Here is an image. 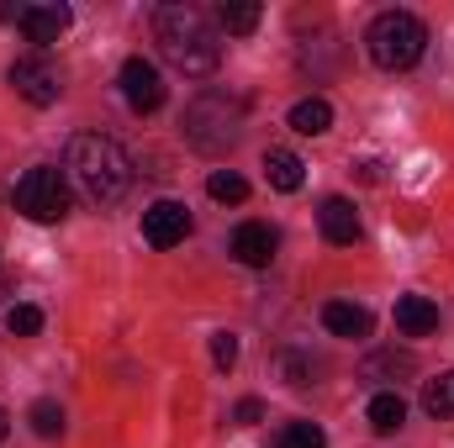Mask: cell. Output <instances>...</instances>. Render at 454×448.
<instances>
[{"instance_id":"1","label":"cell","mask_w":454,"mask_h":448,"mask_svg":"<svg viewBox=\"0 0 454 448\" xmlns=\"http://www.w3.org/2000/svg\"><path fill=\"white\" fill-rule=\"evenodd\" d=\"M153 42H159L164 64L180 69L185 80H207V74H217V64H223L217 27L207 21L201 5H185V0H169V5L153 11Z\"/></svg>"},{"instance_id":"2","label":"cell","mask_w":454,"mask_h":448,"mask_svg":"<svg viewBox=\"0 0 454 448\" xmlns=\"http://www.w3.org/2000/svg\"><path fill=\"white\" fill-rule=\"evenodd\" d=\"M64 180L90 206H116L132 190V158L106 132H74L69 148H64Z\"/></svg>"},{"instance_id":"3","label":"cell","mask_w":454,"mask_h":448,"mask_svg":"<svg viewBox=\"0 0 454 448\" xmlns=\"http://www.w3.org/2000/svg\"><path fill=\"white\" fill-rule=\"evenodd\" d=\"M243 96H227V90H201L191 106H185V137L191 148L201 153H227L238 137H243Z\"/></svg>"},{"instance_id":"4","label":"cell","mask_w":454,"mask_h":448,"mask_svg":"<svg viewBox=\"0 0 454 448\" xmlns=\"http://www.w3.org/2000/svg\"><path fill=\"white\" fill-rule=\"evenodd\" d=\"M364 48H370V58L380 64V69H412L423 53H428V27H423V16H412V11H380L375 21H370V32H364Z\"/></svg>"},{"instance_id":"5","label":"cell","mask_w":454,"mask_h":448,"mask_svg":"<svg viewBox=\"0 0 454 448\" xmlns=\"http://www.w3.org/2000/svg\"><path fill=\"white\" fill-rule=\"evenodd\" d=\"M11 201H16V212H21L27 222H64V217H69V180H64L53 164H37V169H27V174L16 180Z\"/></svg>"},{"instance_id":"6","label":"cell","mask_w":454,"mask_h":448,"mask_svg":"<svg viewBox=\"0 0 454 448\" xmlns=\"http://www.w3.org/2000/svg\"><path fill=\"white\" fill-rule=\"evenodd\" d=\"M5 80H11V90L27 101V106H53L59 101V69L48 64V58H16L11 69H5Z\"/></svg>"},{"instance_id":"7","label":"cell","mask_w":454,"mask_h":448,"mask_svg":"<svg viewBox=\"0 0 454 448\" xmlns=\"http://www.w3.org/2000/svg\"><path fill=\"white\" fill-rule=\"evenodd\" d=\"M164 80H159V69L148 64V58H127L121 64V101L132 106L137 116H153L159 106H164Z\"/></svg>"},{"instance_id":"8","label":"cell","mask_w":454,"mask_h":448,"mask_svg":"<svg viewBox=\"0 0 454 448\" xmlns=\"http://www.w3.org/2000/svg\"><path fill=\"white\" fill-rule=\"evenodd\" d=\"M275 248H280V232L270 222H243L232 232V243H227V253H232L243 269H270V264H275Z\"/></svg>"},{"instance_id":"9","label":"cell","mask_w":454,"mask_h":448,"mask_svg":"<svg viewBox=\"0 0 454 448\" xmlns=\"http://www.w3.org/2000/svg\"><path fill=\"white\" fill-rule=\"evenodd\" d=\"M143 237H148L153 248H180V243L191 237V212H185L180 201H153V206L143 212Z\"/></svg>"},{"instance_id":"10","label":"cell","mask_w":454,"mask_h":448,"mask_svg":"<svg viewBox=\"0 0 454 448\" xmlns=\"http://www.w3.org/2000/svg\"><path fill=\"white\" fill-rule=\"evenodd\" d=\"M21 37L27 42H37V48H53L64 32H69V21H74V11L69 5H21Z\"/></svg>"},{"instance_id":"11","label":"cell","mask_w":454,"mask_h":448,"mask_svg":"<svg viewBox=\"0 0 454 448\" xmlns=\"http://www.w3.org/2000/svg\"><path fill=\"white\" fill-rule=\"evenodd\" d=\"M270 369H275V380H280V385H291V390H307V385H317V375H323V359H317L312 348H275Z\"/></svg>"},{"instance_id":"12","label":"cell","mask_w":454,"mask_h":448,"mask_svg":"<svg viewBox=\"0 0 454 448\" xmlns=\"http://www.w3.org/2000/svg\"><path fill=\"white\" fill-rule=\"evenodd\" d=\"M317 227H323V237H328L333 248L359 243V212H354V201H343V196H328V201H323Z\"/></svg>"},{"instance_id":"13","label":"cell","mask_w":454,"mask_h":448,"mask_svg":"<svg viewBox=\"0 0 454 448\" xmlns=\"http://www.w3.org/2000/svg\"><path fill=\"white\" fill-rule=\"evenodd\" d=\"M323 328L333 337H370L375 317H370L359 301H328V306H323Z\"/></svg>"},{"instance_id":"14","label":"cell","mask_w":454,"mask_h":448,"mask_svg":"<svg viewBox=\"0 0 454 448\" xmlns=\"http://www.w3.org/2000/svg\"><path fill=\"white\" fill-rule=\"evenodd\" d=\"M264 174H270V185H275L280 196H296V190L307 185V164H301L291 148H270V153H264Z\"/></svg>"},{"instance_id":"15","label":"cell","mask_w":454,"mask_h":448,"mask_svg":"<svg viewBox=\"0 0 454 448\" xmlns=\"http://www.w3.org/2000/svg\"><path fill=\"white\" fill-rule=\"evenodd\" d=\"M396 328L407 337H428L439 328V306H434L428 296H402V301H396Z\"/></svg>"},{"instance_id":"16","label":"cell","mask_w":454,"mask_h":448,"mask_svg":"<svg viewBox=\"0 0 454 448\" xmlns=\"http://www.w3.org/2000/svg\"><path fill=\"white\" fill-rule=\"evenodd\" d=\"M328 127H333V106H328L323 96H307V101L291 106V132H301V137H323Z\"/></svg>"},{"instance_id":"17","label":"cell","mask_w":454,"mask_h":448,"mask_svg":"<svg viewBox=\"0 0 454 448\" xmlns=\"http://www.w3.org/2000/svg\"><path fill=\"white\" fill-rule=\"evenodd\" d=\"M364 417H370V428H375V433H396V428L407 422V401H402L396 390H380V396H370Z\"/></svg>"},{"instance_id":"18","label":"cell","mask_w":454,"mask_h":448,"mask_svg":"<svg viewBox=\"0 0 454 448\" xmlns=\"http://www.w3.org/2000/svg\"><path fill=\"white\" fill-rule=\"evenodd\" d=\"M259 0H223L217 5V21H223V32H232V37H248L254 27H259Z\"/></svg>"},{"instance_id":"19","label":"cell","mask_w":454,"mask_h":448,"mask_svg":"<svg viewBox=\"0 0 454 448\" xmlns=\"http://www.w3.org/2000/svg\"><path fill=\"white\" fill-rule=\"evenodd\" d=\"M207 196L223 201V206H243V201H248V180H243L238 169H217V174L207 180Z\"/></svg>"},{"instance_id":"20","label":"cell","mask_w":454,"mask_h":448,"mask_svg":"<svg viewBox=\"0 0 454 448\" xmlns=\"http://www.w3.org/2000/svg\"><path fill=\"white\" fill-rule=\"evenodd\" d=\"M423 412L428 417H454V369H444L439 380L423 385Z\"/></svg>"},{"instance_id":"21","label":"cell","mask_w":454,"mask_h":448,"mask_svg":"<svg viewBox=\"0 0 454 448\" xmlns=\"http://www.w3.org/2000/svg\"><path fill=\"white\" fill-rule=\"evenodd\" d=\"M270 448H328V438H323L317 422H286V428L270 438Z\"/></svg>"},{"instance_id":"22","label":"cell","mask_w":454,"mask_h":448,"mask_svg":"<svg viewBox=\"0 0 454 448\" xmlns=\"http://www.w3.org/2000/svg\"><path fill=\"white\" fill-rule=\"evenodd\" d=\"M412 369H418V359H412V353H396V348H386V353H375V359L364 364V380H386V375L396 380V375H412Z\"/></svg>"},{"instance_id":"23","label":"cell","mask_w":454,"mask_h":448,"mask_svg":"<svg viewBox=\"0 0 454 448\" xmlns=\"http://www.w3.org/2000/svg\"><path fill=\"white\" fill-rule=\"evenodd\" d=\"M27 422H32L37 438H59V433H64V406H59V401H32Z\"/></svg>"},{"instance_id":"24","label":"cell","mask_w":454,"mask_h":448,"mask_svg":"<svg viewBox=\"0 0 454 448\" xmlns=\"http://www.w3.org/2000/svg\"><path fill=\"white\" fill-rule=\"evenodd\" d=\"M5 328L16 337H37L43 333V312H37V306H11V312H5Z\"/></svg>"},{"instance_id":"25","label":"cell","mask_w":454,"mask_h":448,"mask_svg":"<svg viewBox=\"0 0 454 448\" xmlns=\"http://www.w3.org/2000/svg\"><path fill=\"white\" fill-rule=\"evenodd\" d=\"M212 364H217L223 375L238 364V337H232V333H217V337H212Z\"/></svg>"},{"instance_id":"26","label":"cell","mask_w":454,"mask_h":448,"mask_svg":"<svg viewBox=\"0 0 454 448\" xmlns=\"http://www.w3.org/2000/svg\"><path fill=\"white\" fill-rule=\"evenodd\" d=\"M259 417H264V406H259L254 396H248V401H238V412H232V422H238V428H254Z\"/></svg>"},{"instance_id":"27","label":"cell","mask_w":454,"mask_h":448,"mask_svg":"<svg viewBox=\"0 0 454 448\" xmlns=\"http://www.w3.org/2000/svg\"><path fill=\"white\" fill-rule=\"evenodd\" d=\"M354 169H359V180H364V185H375V180H380V164H375V158H364V164H354Z\"/></svg>"},{"instance_id":"28","label":"cell","mask_w":454,"mask_h":448,"mask_svg":"<svg viewBox=\"0 0 454 448\" xmlns=\"http://www.w3.org/2000/svg\"><path fill=\"white\" fill-rule=\"evenodd\" d=\"M5 433H11V422H5V412H0V444H5Z\"/></svg>"}]
</instances>
